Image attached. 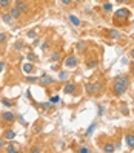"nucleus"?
<instances>
[{"label": "nucleus", "instance_id": "1", "mask_svg": "<svg viewBox=\"0 0 134 153\" xmlns=\"http://www.w3.org/2000/svg\"><path fill=\"white\" fill-rule=\"evenodd\" d=\"M130 85V77L127 74H120V76H116L113 80V91L116 96H122L125 91L128 90Z\"/></svg>", "mask_w": 134, "mask_h": 153}, {"label": "nucleus", "instance_id": "2", "mask_svg": "<svg viewBox=\"0 0 134 153\" xmlns=\"http://www.w3.org/2000/svg\"><path fill=\"white\" fill-rule=\"evenodd\" d=\"M130 10L128 8H120V10L117 11H114V22L116 25H123V23H127L128 19H130Z\"/></svg>", "mask_w": 134, "mask_h": 153}, {"label": "nucleus", "instance_id": "3", "mask_svg": "<svg viewBox=\"0 0 134 153\" xmlns=\"http://www.w3.org/2000/svg\"><path fill=\"white\" fill-rule=\"evenodd\" d=\"M39 84L42 87H46V85H51V84H54V77H51L48 73H43L40 77H39Z\"/></svg>", "mask_w": 134, "mask_h": 153}, {"label": "nucleus", "instance_id": "4", "mask_svg": "<svg viewBox=\"0 0 134 153\" xmlns=\"http://www.w3.org/2000/svg\"><path fill=\"white\" fill-rule=\"evenodd\" d=\"M2 119L5 124H13L15 121V114L13 111H3L2 113Z\"/></svg>", "mask_w": 134, "mask_h": 153}, {"label": "nucleus", "instance_id": "5", "mask_svg": "<svg viewBox=\"0 0 134 153\" xmlns=\"http://www.w3.org/2000/svg\"><path fill=\"white\" fill-rule=\"evenodd\" d=\"M65 67L66 68H76L77 67V57L76 56H68L66 59H65Z\"/></svg>", "mask_w": 134, "mask_h": 153}, {"label": "nucleus", "instance_id": "6", "mask_svg": "<svg viewBox=\"0 0 134 153\" xmlns=\"http://www.w3.org/2000/svg\"><path fill=\"white\" fill-rule=\"evenodd\" d=\"M125 142H127L130 150H134V133L133 131H128L127 134H125Z\"/></svg>", "mask_w": 134, "mask_h": 153}, {"label": "nucleus", "instance_id": "7", "mask_svg": "<svg viewBox=\"0 0 134 153\" xmlns=\"http://www.w3.org/2000/svg\"><path fill=\"white\" fill-rule=\"evenodd\" d=\"M15 6L19 8V11H20L22 14H26V13L29 11V6L26 5L25 0H17V2H15Z\"/></svg>", "mask_w": 134, "mask_h": 153}, {"label": "nucleus", "instance_id": "8", "mask_svg": "<svg viewBox=\"0 0 134 153\" xmlns=\"http://www.w3.org/2000/svg\"><path fill=\"white\" fill-rule=\"evenodd\" d=\"M74 91H76V84L74 82H66L65 87H63V93L71 94V93H74Z\"/></svg>", "mask_w": 134, "mask_h": 153}, {"label": "nucleus", "instance_id": "9", "mask_svg": "<svg viewBox=\"0 0 134 153\" xmlns=\"http://www.w3.org/2000/svg\"><path fill=\"white\" fill-rule=\"evenodd\" d=\"M0 17H2L3 23H6V25H13V22H14V19L11 17L10 13H2V14H0Z\"/></svg>", "mask_w": 134, "mask_h": 153}, {"label": "nucleus", "instance_id": "10", "mask_svg": "<svg viewBox=\"0 0 134 153\" xmlns=\"http://www.w3.org/2000/svg\"><path fill=\"white\" fill-rule=\"evenodd\" d=\"M97 65H99V59H96V57L86 60V68H88V70H94Z\"/></svg>", "mask_w": 134, "mask_h": 153}, {"label": "nucleus", "instance_id": "11", "mask_svg": "<svg viewBox=\"0 0 134 153\" xmlns=\"http://www.w3.org/2000/svg\"><path fill=\"white\" fill-rule=\"evenodd\" d=\"M10 14H11V17L14 20H17V19H20V16H22V13L19 11V8L17 6H13L11 10H10Z\"/></svg>", "mask_w": 134, "mask_h": 153}, {"label": "nucleus", "instance_id": "12", "mask_svg": "<svg viewBox=\"0 0 134 153\" xmlns=\"http://www.w3.org/2000/svg\"><path fill=\"white\" fill-rule=\"evenodd\" d=\"M3 138H5L6 141H11V139H14V138H15V131H14V130H11V128L5 130V131H3Z\"/></svg>", "mask_w": 134, "mask_h": 153}, {"label": "nucleus", "instance_id": "13", "mask_svg": "<svg viewBox=\"0 0 134 153\" xmlns=\"http://www.w3.org/2000/svg\"><path fill=\"white\" fill-rule=\"evenodd\" d=\"M102 150L106 152V153H113V152L116 150V147H114V144H113V142H105L103 146H102Z\"/></svg>", "mask_w": 134, "mask_h": 153}, {"label": "nucleus", "instance_id": "14", "mask_svg": "<svg viewBox=\"0 0 134 153\" xmlns=\"http://www.w3.org/2000/svg\"><path fill=\"white\" fill-rule=\"evenodd\" d=\"M68 19H69V22H71V23H73V25L76 26V28H77V26H80V25H82L80 19H79L77 16H74V14H69V16H68Z\"/></svg>", "mask_w": 134, "mask_h": 153}, {"label": "nucleus", "instance_id": "15", "mask_svg": "<svg viewBox=\"0 0 134 153\" xmlns=\"http://www.w3.org/2000/svg\"><path fill=\"white\" fill-rule=\"evenodd\" d=\"M108 37H110L111 40H117V39L120 37V31H117V30H110V31H108Z\"/></svg>", "mask_w": 134, "mask_h": 153}, {"label": "nucleus", "instance_id": "16", "mask_svg": "<svg viewBox=\"0 0 134 153\" xmlns=\"http://www.w3.org/2000/svg\"><path fill=\"white\" fill-rule=\"evenodd\" d=\"M40 108L46 110V111H49V110H54V104H52L51 101H48V102H43V104H40Z\"/></svg>", "mask_w": 134, "mask_h": 153}, {"label": "nucleus", "instance_id": "17", "mask_svg": "<svg viewBox=\"0 0 134 153\" xmlns=\"http://www.w3.org/2000/svg\"><path fill=\"white\" fill-rule=\"evenodd\" d=\"M22 70H23V73L29 74V73H32V71H34V65L32 64H23Z\"/></svg>", "mask_w": 134, "mask_h": 153}, {"label": "nucleus", "instance_id": "18", "mask_svg": "<svg viewBox=\"0 0 134 153\" xmlns=\"http://www.w3.org/2000/svg\"><path fill=\"white\" fill-rule=\"evenodd\" d=\"M5 152L6 153H17L19 149H17L15 146H13V144H6V146H5Z\"/></svg>", "mask_w": 134, "mask_h": 153}, {"label": "nucleus", "instance_id": "19", "mask_svg": "<svg viewBox=\"0 0 134 153\" xmlns=\"http://www.w3.org/2000/svg\"><path fill=\"white\" fill-rule=\"evenodd\" d=\"M13 48H14L15 51H22V50L25 48V42H23V40H17V42L13 45Z\"/></svg>", "mask_w": 134, "mask_h": 153}, {"label": "nucleus", "instance_id": "20", "mask_svg": "<svg viewBox=\"0 0 134 153\" xmlns=\"http://www.w3.org/2000/svg\"><path fill=\"white\" fill-rule=\"evenodd\" d=\"M60 57H62L60 53H59V51H54V53H51L49 60H51V62H57V60H60Z\"/></svg>", "mask_w": 134, "mask_h": 153}, {"label": "nucleus", "instance_id": "21", "mask_svg": "<svg viewBox=\"0 0 134 153\" xmlns=\"http://www.w3.org/2000/svg\"><path fill=\"white\" fill-rule=\"evenodd\" d=\"M76 48H77V51H85V48H86V42H85V40H79L77 45H76Z\"/></svg>", "mask_w": 134, "mask_h": 153}, {"label": "nucleus", "instance_id": "22", "mask_svg": "<svg viewBox=\"0 0 134 153\" xmlns=\"http://www.w3.org/2000/svg\"><path fill=\"white\" fill-rule=\"evenodd\" d=\"M96 125H97L96 122H93L91 125H89V127H88V130L85 131V136H91V134H93V131L96 130Z\"/></svg>", "mask_w": 134, "mask_h": 153}, {"label": "nucleus", "instance_id": "23", "mask_svg": "<svg viewBox=\"0 0 134 153\" xmlns=\"http://www.w3.org/2000/svg\"><path fill=\"white\" fill-rule=\"evenodd\" d=\"M102 11H103V13H111V11H113V5H111L110 2L103 3V6H102Z\"/></svg>", "mask_w": 134, "mask_h": 153}, {"label": "nucleus", "instance_id": "24", "mask_svg": "<svg viewBox=\"0 0 134 153\" xmlns=\"http://www.w3.org/2000/svg\"><path fill=\"white\" fill-rule=\"evenodd\" d=\"M102 88H103V82H102V80H100V82L97 80V82L94 84V93H99V91H102Z\"/></svg>", "mask_w": 134, "mask_h": 153}, {"label": "nucleus", "instance_id": "25", "mask_svg": "<svg viewBox=\"0 0 134 153\" xmlns=\"http://www.w3.org/2000/svg\"><path fill=\"white\" fill-rule=\"evenodd\" d=\"M25 80H26V84H37V82H39V77H35V76H28Z\"/></svg>", "mask_w": 134, "mask_h": 153}, {"label": "nucleus", "instance_id": "26", "mask_svg": "<svg viewBox=\"0 0 134 153\" xmlns=\"http://www.w3.org/2000/svg\"><path fill=\"white\" fill-rule=\"evenodd\" d=\"M68 79V73H66V71H59V80H62V82H65V80Z\"/></svg>", "mask_w": 134, "mask_h": 153}, {"label": "nucleus", "instance_id": "27", "mask_svg": "<svg viewBox=\"0 0 134 153\" xmlns=\"http://www.w3.org/2000/svg\"><path fill=\"white\" fill-rule=\"evenodd\" d=\"M85 90H86L89 94H93V93H94V84H93V82H88V84L85 85Z\"/></svg>", "mask_w": 134, "mask_h": 153}, {"label": "nucleus", "instance_id": "28", "mask_svg": "<svg viewBox=\"0 0 134 153\" xmlns=\"http://www.w3.org/2000/svg\"><path fill=\"white\" fill-rule=\"evenodd\" d=\"M11 5V0H0V10H5Z\"/></svg>", "mask_w": 134, "mask_h": 153}, {"label": "nucleus", "instance_id": "29", "mask_svg": "<svg viewBox=\"0 0 134 153\" xmlns=\"http://www.w3.org/2000/svg\"><path fill=\"white\" fill-rule=\"evenodd\" d=\"M26 36H28L29 39H35L37 37V30H29L28 33H26Z\"/></svg>", "mask_w": 134, "mask_h": 153}, {"label": "nucleus", "instance_id": "30", "mask_svg": "<svg viewBox=\"0 0 134 153\" xmlns=\"http://www.w3.org/2000/svg\"><path fill=\"white\" fill-rule=\"evenodd\" d=\"M26 59H28V60H31V62H35V60H39V57L35 56L34 53H29V54L26 56Z\"/></svg>", "mask_w": 134, "mask_h": 153}, {"label": "nucleus", "instance_id": "31", "mask_svg": "<svg viewBox=\"0 0 134 153\" xmlns=\"http://www.w3.org/2000/svg\"><path fill=\"white\" fill-rule=\"evenodd\" d=\"M120 111H122V114H125V116H128V114H130V111H128V107L125 105V104H123V105H120Z\"/></svg>", "mask_w": 134, "mask_h": 153}, {"label": "nucleus", "instance_id": "32", "mask_svg": "<svg viewBox=\"0 0 134 153\" xmlns=\"http://www.w3.org/2000/svg\"><path fill=\"white\" fill-rule=\"evenodd\" d=\"M6 39H8V34L5 31H2V33H0V43H5Z\"/></svg>", "mask_w": 134, "mask_h": 153}, {"label": "nucleus", "instance_id": "33", "mask_svg": "<svg viewBox=\"0 0 134 153\" xmlns=\"http://www.w3.org/2000/svg\"><path fill=\"white\" fill-rule=\"evenodd\" d=\"M77 152H79V153H89L91 150H89L88 147H85V146H82V147H80V149H79Z\"/></svg>", "mask_w": 134, "mask_h": 153}, {"label": "nucleus", "instance_id": "34", "mask_svg": "<svg viewBox=\"0 0 134 153\" xmlns=\"http://www.w3.org/2000/svg\"><path fill=\"white\" fill-rule=\"evenodd\" d=\"M2 104H3L5 107H13V102L8 101V99H2Z\"/></svg>", "mask_w": 134, "mask_h": 153}, {"label": "nucleus", "instance_id": "35", "mask_svg": "<svg viewBox=\"0 0 134 153\" xmlns=\"http://www.w3.org/2000/svg\"><path fill=\"white\" fill-rule=\"evenodd\" d=\"M49 101H51V102H52V104H57V102H59V101H60V97H59V96H57V94H56V96H52V97H51V99H49Z\"/></svg>", "mask_w": 134, "mask_h": 153}, {"label": "nucleus", "instance_id": "36", "mask_svg": "<svg viewBox=\"0 0 134 153\" xmlns=\"http://www.w3.org/2000/svg\"><path fill=\"white\" fill-rule=\"evenodd\" d=\"M60 3H62V5H65V6H68V5L73 3V0H60Z\"/></svg>", "mask_w": 134, "mask_h": 153}, {"label": "nucleus", "instance_id": "37", "mask_svg": "<svg viewBox=\"0 0 134 153\" xmlns=\"http://www.w3.org/2000/svg\"><path fill=\"white\" fill-rule=\"evenodd\" d=\"M6 146V139L5 138H0V149H3Z\"/></svg>", "mask_w": 134, "mask_h": 153}, {"label": "nucleus", "instance_id": "38", "mask_svg": "<svg viewBox=\"0 0 134 153\" xmlns=\"http://www.w3.org/2000/svg\"><path fill=\"white\" fill-rule=\"evenodd\" d=\"M35 152H42V149L35 146V147H32V149H31V153H35Z\"/></svg>", "mask_w": 134, "mask_h": 153}, {"label": "nucleus", "instance_id": "39", "mask_svg": "<svg viewBox=\"0 0 134 153\" xmlns=\"http://www.w3.org/2000/svg\"><path fill=\"white\" fill-rule=\"evenodd\" d=\"M19 121H20V124H22V125H25V127L28 125V122H26V121H23V118H22V116H19Z\"/></svg>", "mask_w": 134, "mask_h": 153}, {"label": "nucleus", "instance_id": "40", "mask_svg": "<svg viewBox=\"0 0 134 153\" xmlns=\"http://www.w3.org/2000/svg\"><path fill=\"white\" fill-rule=\"evenodd\" d=\"M97 113H99V116L103 114V107H102V105H99V110H97Z\"/></svg>", "mask_w": 134, "mask_h": 153}, {"label": "nucleus", "instance_id": "41", "mask_svg": "<svg viewBox=\"0 0 134 153\" xmlns=\"http://www.w3.org/2000/svg\"><path fill=\"white\" fill-rule=\"evenodd\" d=\"M3 68H5V62H3V60H0V73L3 71Z\"/></svg>", "mask_w": 134, "mask_h": 153}, {"label": "nucleus", "instance_id": "42", "mask_svg": "<svg viewBox=\"0 0 134 153\" xmlns=\"http://www.w3.org/2000/svg\"><path fill=\"white\" fill-rule=\"evenodd\" d=\"M48 48V42H43V45H42V50L45 51V50H46Z\"/></svg>", "mask_w": 134, "mask_h": 153}, {"label": "nucleus", "instance_id": "43", "mask_svg": "<svg viewBox=\"0 0 134 153\" xmlns=\"http://www.w3.org/2000/svg\"><path fill=\"white\" fill-rule=\"evenodd\" d=\"M122 64H123V65H128V64H130V60L123 57V59H122Z\"/></svg>", "mask_w": 134, "mask_h": 153}, {"label": "nucleus", "instance_id": "44", "mask_svg": "<svg viewBox=\"0 0 134 153\" xmlns=\"http://www.w3.org/2000/svg\"><path fill=\"white\" fill-rule=\"evenodd\" d=\"M130 57L134 60V48H131V51H130Z\"/></svg>", "mask_w": 134, "mask_h": 153}, {"label": "nucleus", "instance_id": "45", "mask_svg": "<svg viewBox=\"0 0 134 153\" xmlns=\"http://www.w3.org/2000/svg\"><path fill=\"white\" fill-rule=\"evenodd\" d=\"M116 2H117V3H120V5H122V3H128L130 0H116Z\"/></svg>", "mask_w": 134, "mask_h": 153}, {"label": "nucleus", "instance_id": "46", "mask_svg": "<svg viewBox=\"0 0 134 153\" xmlns=\"http://www.w3.org/2000/svg\"><path fill=\"white\" fill-rule=\"evenodd\" d=\"M73 2H74V3H79V2H82V0H73Z\"/></svg>", "mask_w": 134, "mask_h": 153}, {"label": "nucleus", "instance_id": "47", "mask_svg": "<svg viewBox=\"0 0 134 153\" xmlns=\"http://www.w3.org/2000/svg\"><path fill=\"white\" fill-rule=\"evenodd\" d=\"M133 113H134V108H133Z\"/></svg>", "mask_w": 134, "mask_h": 153}]
</instances>
